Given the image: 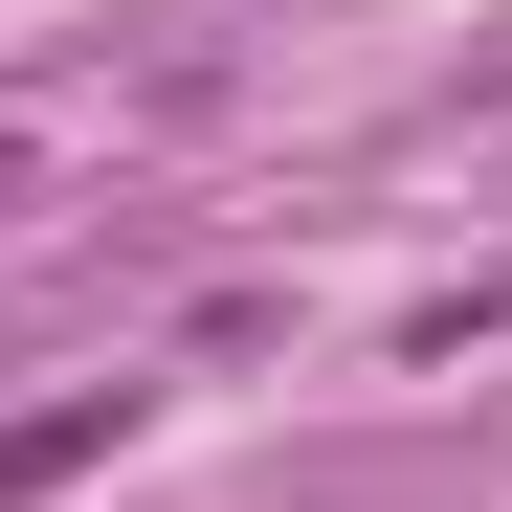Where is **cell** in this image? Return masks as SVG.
<instances>
[{"label": "cell", "mask_w": 512, "mask_h": 512, "mask_svg": "<svg viewBox=\"0 0 512 512\" xmlns=\"http://www.w3.org/2000/svg\"><path fill=\"white\" fill-rule=\"evenodd\" d=\"M112 446H134V379L45 401V423H0V512H23V490H67V468H112Z\"/></svg>", "instance_id": "obj_1"}]
</instances>
